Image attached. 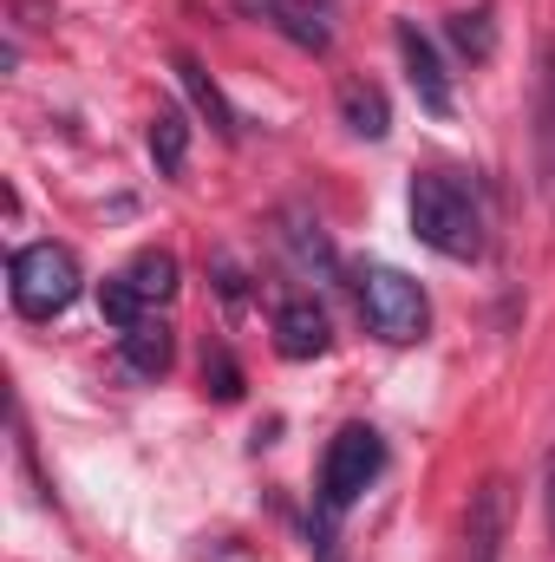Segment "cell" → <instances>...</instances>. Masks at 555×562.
<instances>
[{
	"mask_svg": "<svg viewBox=\"0 0 555 562\" xmlns=\"http://www.w3.org/2000/svg\"><path fill=\"white\" fill-rule=\"evenodd\" d=\"M203 386H209L223 406H229V400H242V367L229 360V347H209V353H203Z\"/></svg>",
	"mask_w": 555,
	"mask_h": 562,
	"instance_id": "ac0fdd59",
	"label": "cell"
},
{
	"mask_svg": "<svg viewBox=\"0 0 555 562\" xmlns=\"http://www.w3.org/2000/svg\"><path fill=\"white\" fill-rule=\"evenodd\" d=\"M510 537V477H484L464 510V562H503Z\"/></svg>",
	"mask_w": 555,
	"mask_h": 562,
	"instance_id": "8992f818",
	"label": "cell"
},
{
	"mask_svg": "<svg viewBox=\"0 0 555 562\" xmlns=\"http://www.w3.org/2000/svg\"><path fill=\"white\" fill-rule=\"evenodd\" d=\"M99 314H105V321H112L118 334H132V327H138L144 314H150V307L138 301V288L125 281V269H118V276H105V281H99Z\"/></svg>",
	"mask_w": 555,
	"mask_h": 562,
	"instance_id": "5bb4252c",
	"label": "cell"
},
{
	"mask_svg": "<svg viewBox=\"0 0 555 562\" xmlns=\"http://www.w3.org/2000/svg\"><path fill=\"white\" fill-rule=\"evenodd\" d=\"M451 46L464 53V59H490V46H497V20H490V7H477V13H451Z\"/></svg>",
	"mask_w": 555,
	"mask_h": 562,
	"instance_id": "9a60e30c",
	"label": "cell"
},
{
	"mask_svg": "<svg viewBox=\"0 0 555 562\" xmlns=\"http://www.w3.org/2000/svg\"><path fill=\"white\" fill-rule=\"evenodd\" d=\"M380 471H386V438L373 425H340L327 438V451H320V517L353 510L373 491Z\"/></svg>",
	"mask_w": 555,
	"mask_h": 562,
	"instance_id": "277c9868",
	"label": "cell"
},
{
	"mask_svg": "<svg viewBox=\"0 0 555 562\" xmlns=\"http://www.w3.org/2000/svg\"><path fill=\"white\" fill-rule=\"evenodd\" d=\"M7 281H13V307L26 321H59L86 294V269H79V256L66 243H26V249H13Z\"/></svg>",
	"mask_w": 555,
	"mask_h": 562,
	"instance_id": "7a4b0ae2",
	"label": "cell"
},
{
	"mask_svg": "<svg viewBox=\"0 0 555 562\" xmlns=\"http://www.w3.org/2000/svg\"><path fill=\"white\" fill-rule=\"evenodd\" d=\"M125 281L138 288V301L150 307V314H157V307L177 294V256H170V249H144V256H132Z\"/></svg>",
	"mask_w": 555,
	"mask_h": 562,
	"instance_id": "4fadbf2b",
	"label": "cell"
},
{
	"mask_svg": "<svg viewBox=\"0 0 555 562\" xmlns=\"http://www.w3.org/2000/svg\"><path fill=\"white\" fill-rule=\"evenodd\" d=\"M170 360H177V334H170L157 314H144L138 327L125 334V367H132L138 380H163V373H170Z\"/></svg>",
	"mask_w": 555,
	"mask_h": 562,
	"instance_id": "9c48e42d",
	"label": "cell"
},
{
	"mask_svg": "<svg viewBox=\"0 0 555 562\" xmlns=\"http://www.w3.org/2000/svg\"><path fill=\"white\" fill-rule=\"evenodd\" d=\"M281 236L294 243L301 269H320V276H333V243L320 236V223H307V216H287V229H281Z\"/></svg>",
	"mask_w": 555,
	"mask_h": 562,
	"instance_id": "e0dca14e",
	"label": "cell"
},
{
	"mask_svg": "<svg viewBox=\"0 0 555 562\" xmlns=\"http://www.w3.org/2000/svg\"><path fill=\"white\" fill-rule=\"evenodd\" d=\"M150 164H157V177H183V164H190V119L177 112V105H157V119H150Z\"/></svg>",
	"mask_w": 555,
	"mask_h": 562,
	"instance_id": "8fae6325",
	"label": "cell"
},
{
	"mask_svg": "<svg viewBox=\"0 0 555 562\" xmlns=\"http://www.w3.org/2000/svg\"><path fill=\"white\" fill-rule=\"evenodd\" d=\"M333 347V321L314 294H294L275 307V353L281 360H320Z\"/></svg>",
	"mask_w": 555,
	"mask_h": 562,
	"instance_id": "52a82bcc",
	"label": "cell"
},
{
	"mask_svg": "<svg viewBox=\"0 0 555 562\" xmlns=\"http://www.w3.org/2000/svg\"><path fill=\"white\" fill-rule=\"evenodd\" d=\"M353 294H360V321H366L386 347H412V340H424V327H431V301H424V288H418L406 269H393V262H366V269L353 276Z\"/></svg>",
	"mask_w": 555,
	"mask_h": 562,
	"instance_id": "3957f363",
	"label": "cell"
},
{
	"mask_svg": "<svg viewBox=\"0 0 555 562\" xmlns=\"http://www.w3.org/2000/svg\"><path fill=\"white\" fill-rule=\"evenodd\" d=\"M177 79H183V92H190V105H196V112L209 119V132H216L223 144H236V112H229V99L216 92V79H209V72H203V66H196L190 53L177 59Z\"/></svg>",
	"mask_w": 555,
	"mask_h": 562,
	"instance_id": "7c38bea8",
	"label": "cell"
},
{
	"mask_svg": "<svg viewBox=\"0 0 555 562\" xmlns=\"http://www.w3.org/2000/svg\"><path fill=\"white\" fill-rule=\"evenodd\" d=\"M393 40H399V59H406V79H412L418 105H424L431 119H451V112H457V92H451V72H444L438 40H431L418 20H399V26H393Z\"/></svg>",
	"mask_w": 555,
	"mask_h": 562,
	"instance_id": "5b68a950",
	"label": "cell"
},
{
	"mask_svg": "<svg viewBox=\"0 0 555 562\" xmlns=\"http://www.w3.org/2000/svg\"><path fill=\"white\" fill-rule=\"evenodd\" d=\"M536 150H543V177L555 190V46H543V99H536Z\"/></svg>",
	"mask_w": 555,
	"mask_h": 562,
	"instance_id": "2e32d148",
	"label": "cell"
},
{
	"mask_svg": "<svg viewBox=\"0 0 555 562\" xmlns=\"http://www.w3.org/2000/svg\"><path fill=\"white\" fill-rule=\"evenodd\" d=\"M340 119H347V132L366 144H380L393 132V105H386V92L380 86H366V79H353V86H340Z\"/></svg>",
	"mask_w": 555,
	"mask_h": 562,
	"instance_id": "30bf717a",
	"label": "cell"
},
{
	"mask_svg": "<svg viewBox=\"0 0 555 562\" xmlns=\"http://www.w3.org/2000/svg\"><path fill=\"white\" fill-rule=\"evenodd\" d=\"M275 33H287L301 53H327L333 46V7H314V0H249Z\"/></svg>",
	"mask_w": 555,
	"mask_h": 562,
	"instance_id": "ba28073f",
	"label": "cell"
},
{
	"mask_svg": "<svg viewBox=\"0 0 555 562\" xmlns=\"http://www.w3.org/2000/svg\"><path fill=\"white\" fill-rule=\"evenodd\" d=\"M406 210H412V236L431 256H444V262H477L484 243H490L484 236V203L451 170H418Z\"/></svg>",
	"mask_w": 555,
	"mask_h": 562,
	"instance_id": "6da1fadb",
	"label": "cell"
}]
</instances>
